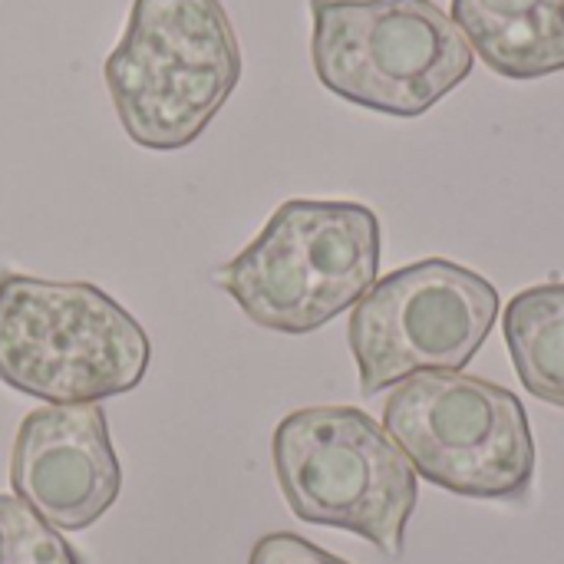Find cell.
<instances>
[{
    "label": "cell",
    "mask_w": 564,
    "mask_h": 564,
    "mask_svg": "<svg viewBox=\"0 0 564 564\" xmlns=\"http://www.w3.org/2000/svg\"><path fill=\"white\" fill-rule=\"evenodd\" d=\"M126 135L152 152L192 145L241 79V43L221 0H132L102 63Z\"/></svg>",
    "instance_id": "6da1fadb"
},
{
    "label": "cell",
    "mask_w": 564,
    "mask_h": 564,
    "mask_svg": "<svg viewBox=\"0 0 564 564\" xmlns=\"http://www.w3.org/2000/svg\"><path fill=\"white\" fill-rule=\"evenodd\" d=\"M383 228L360 202H284L258 238L221 264L215 284L258 327L304 337L377 284Z\"/></svg>",
    "instance_id": "7a4b0ae2"
},
{
    "label": "cell",
    "mask_w": 564,
    "mask_h": 564,
    "mask_svg": "<svg viewBox=\"0 0 564 564\" xmlns=\"http://www.w3.org/2000/svg\"><path fill=\"white\" fill-rule=\"evenodd\" d=\"M152 344L142 324L89 281L0 271V380L46 406L102 403L135 390Z\"/></svg>",
    "instance_id": "3957f363"
},
{
    "label": "cell",
    "mask_w": 564,
    "mask_h": 564,
    "mask_svg": "<svg viewBox=\"0 0 564 564\" xmlns=\"http://www.w3.org/2000/svg\"><path fill=\"white\" fill-rule=\"evenodd\" d=\"M271 459L284 502L301 522L360 535L390 558L403 555L420 476L370 413L294 410L274 430Z\"/></svg>",
    "instance_id": "277c9868"
},
{
    "label": "cell",
    "mask_w": 564,
    "mask_h": 564,
    "mask_svg": "<svg viewBox=\"0 0 564 564\" xmlns=\"http://www.w3.org/2000/svg\"><path fill=\"white\" fill-rule=\"evenodd\" d=\"M311 63L334 96L416 119L449 96L476 53L436 0H311Z\"/></svg>",
    "instance_id": "5b68a950"
},
{
    "label": "cell",
    "mask_w": 564,
    "mask_h": 564,
    "mask_svg": "<svg viewBox=\"0 0 564 564\" xmlns=\"http://www.w3.org/2000/svg\"><path fill=\"white\" fill-rule=\"evenodd\" d=\"M383 430L420 479L479 502H525L535 436L522 400L473 373H420L393 387Z\"/></svg>",
    "instance_id": "8992f818"
},
{
    "label": "cell",
    "mask_w": 564,
    "mask_h": 564,
    "mask_svg": "<svg viewBox=\"0 0 564 564\" xmlns=\"http://www.w3.org/2000/svg\"><path fill=\"white\" fill-rule=\"evenodd\" d=\"M499 317V288L473 268L423 258L377 281L354 307L347 340L360 393L420 373H463Z\"/></svg>",
    "instance_id": "52a82bcc"
},
{
    "label": "cell",
    "mask_w": 564,
    "mask_h": 564,
    "mask_svg": "<svg viewBox=\"0 0 564 564\" xmlns=\"http://www.w3.org/2000/svg\"><path fill=\"white\" fill-rule=\"evenodd\" d=\"M10 489L63 532L96 525L119 499L122 469L99 403L26 413L10 453Z\"/></svg>",
    "instance_id": "ba28073f"
},
{
    "label": "cell",
    "mask_w": 564,
    "mask_h": 564,
    "mask_svg": "<svg viewBox=\"0 0 564 564\" xmlns=\"http://www.w3.org/2000/svg\"><path fill=\"white\" fill-rule=\"evenodd\" d=\"M453 23L506 79L564 69V0H453Z\"/></svg>",
    "instance_id": "9c48e42d"
},
{
    "label": "cell",
    "mask_w": 564,
    "mask_h": 564,
    "mask_svg": "<svg viewBox=\"0 0 564 564\" xmlns=\"http://www.w3.org/2000/svg\"><path fill=\"white\" fill-rule=\"evenodd\" d=\"M502 330L522 387L564 410V281L519 291L506 307Z\"/></svg>",
    "instance_id": "30bf717a"
},
{
    "label": "cell",
    "mask_w": 564,
    "mask_h": 564,
    "mask_svg": "<svg viewBox=\"0 0 564 564\" xmlns=\"http://www.w3.org/2000/svg\"><path fill=\"white\" fill-rule=\"evenodd\" d=\"M0 564H83V558L26 502L0 496Z\"/></svg>",
    "instance_id": "8fae6325"
},
{
    "label": "cell",
    "mask_w": 564,
    "mask_h": 564,
    "mask_svg": "<svg viewBox=\"0 0 564 564\" xmlns=\"http://www.w3.org/2000/svg\"><path fill=\"white\" fill-rule=\"evenodd\" d=\"M248 564H350L330 552H324L321 545L294 535V532H271L264 539L254 542Z\"/></svg>",
    "instance_id": "7c38bea8"
}]
</instances>
